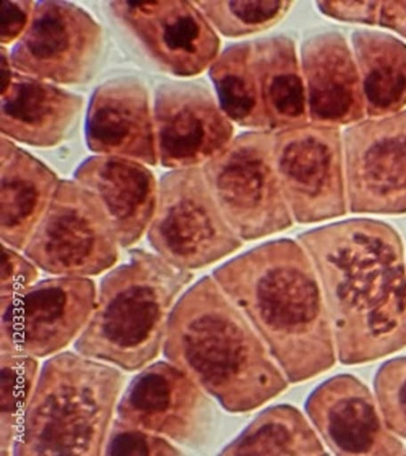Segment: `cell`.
I'll return each mask as SVG.
<instances>
[{
    "label": "cell",
    "mask_w": 406,
    "mask_h": 456,
    "mask_svg": "<svg viewBox=\"0 0 406 456\" xmlns=\"http://www.w3.org/2000/svg\"><path fill=\"white\" fill-rule=\"evenodd\" d=\"M37 280V266L31 260L20 256L17 248L2 246V276L0 292L2 297H10L28 289Z\"/></svg>",
    "instance_id": "obj_30"
},
{
    "label": "cell",
    "mask_w": 406,
    "mask_h": 456,
    "mask_svg": "<svg viewBox=\"0 0 406 456\" xmlns=\"http://www.w3.org/2000/svg\"><path fill=\"white\" fill-rule=\"evenodd\" d=\"M119 247L98 199L75 181H61L25 256L46 273L86 278L118 264Z\"/></svg>",
    "instance_id": "obj_8"
},
{
    "label": "cell",
    "mask_w": 406,
    "mask_h": 456,
    "mask_svg": "<svg viewBox=\"0 0 406 456\" xmlns=\"http://www.w3.org/2000/svg\"><path fill=\"white\" fill-rule=\"evenodd\" d=\"M104 455H181L163 436L140 429L124 420H114L104 444Z\"/></svg>",
    "instance_id": "obj_29"
},
{
    "label": "cell",
    "mask_w": 406,
    "mask_h": 456,
    "mask_svg": "<svg viewBox=\"0 0 406 456\" xmlns=\"http://www.w3.org/2000/svg\"><path fill=\"white\" fill-rule=\"evenodd\" d=\"M213 280L259 333L288 382L332 369L337 349L322 286L297 242L256 247L216 268Z\"/></svg>",
    "instance_id": "obj_2"
},
{
    "label": "cell",
    "mask_w": 406,
    "mask_h": 456,
    "mask_svg": "<svg viewBox=\"0 0 406 456\" xmlns=\"http://www.w3.org/2000/svg\"><path fill=\"white\" fill-rule=\"evenodd\" d=\"M85 137L88 148L100 156L157 165L155 118L145 85L122 77L98 86L86 112Z\"/></svg>",
    "instance_id": "obj_17"
},
{
    "label": "cell",
    "mask_w": 406,
    "mask_h": 456,
    "mask_svg": "<svg viewBox=\"0 0 406 456\" xmlns=\"http://www.w3.org/2000/svg\"><path fill=\"white\" fill-rule=\"evenodd\" d=\"M191 280V272L134 250L102 278L92 319L75 341L77 353L129 372L143 369L165 345L175 299Z\"/></svg>",
    "instance_id": "obj_4"
},
{
    "label": "cell",
    "mask_w": 406,
    "mask_h": 456,
    "mask_svg": "<svg viewBox=\"0 0 406 456\" xmlns=\"http://www.w3.org/2000/svg\"><path fill=\"white\" fill-rule=\"evenodd\" d=\"M273 145L270 132L240 134L222 155L203 165L213 199L240 240L267 238L293 224Z\"/></svg>",
    "instance_id": "obj_6"
},
{
    "label": "cell",
    "mask_w": 406,
    "mask_h": 456,
    "mask_svg": "<svg viewBox=\"0 0 406 456\" xmlns=\"http://www.w3.org/2000/svg\"><path fill=\"white\" fill-rule=\"evenodd\" d=\"M273 158L288 207L311 224L348 210L345 158L338 127L304 124L273 134Z\"/></svg>",
    "instance_id": "obj_10"
},
{
    "label": "cell",
    "mask_w": 406,
    "mask_h": 456,
    "mask_svg": "<svg viewBox=\"0 0 406 456\" xmlns=\"http://www.w3.org/2000/svg\"><path fill=\"white\" fill-rule=\"evenodd\" d=\"M305 411L337 455H405L368 387L351 375H337L319 385Z\"/></svg>",
    "instance_id": "obj_16"
},
{
    "label": "cell",
    "mask_w": 406,
    "mask_h": 456,
    "mask_svg": "<svg viewBox=\"0 0 406 456\" xmlns=\"http://www.w3.org/2000/svg\"><path fill=\"white\" fill-rule=\"evenodd\" d=\"M208 396L177 365L157 362L127 387L118 404V419L185 447H202L216 428V410Z\"/></svg>",
    "instance_id": "obj_13"
},
{
    "label": "cell",
    "mask_w": 406,
    "mask_h": 456,
    "mask_svg": "<svg viewBox=\"0 0 406 456\" xmlns=\"http://www.w3.org/2000/svg\"><path fill=\"white\" fill-rule=\"evenodd\" d=\"M96 299L94 284L82 276H57L2 297V353L29 357L56 354L82 335Z\"/></svg>",
    "instance_id": "obj_9"
},
{
    "label": "cell",
    "mask_w": 406,
    "mask_h": 456,
    "mask_svg": "<svg viewBox=\"0 0 406 456\" xmlns=\"http://www.w3.org/2000/svg\"><path fill=\"white\" fill-rule=\"evenodd\" d=\"M102 54V29L69 2H37L28 29L10 59L13 69L54 85L88 83Z\"/></svg>",
    "instance_id": "obj_11"
},
{
    "label": "cell",
    "mask_w": 406,
    "mask_h": 456,
    "mask_svg": "<svg viewBox=\"0 0 406 456\" xmlns=\"http://www.w3.org/2000/svg\"><path fill=\"white\" fill-rule=\"evenodd\" d=\"M74 177L102 203L120 247L139 242L158 203L157 179L147 166L119 156H93Z\"/></svg>",
    "instance_id": "obj_19"
},
{
    "label": "cell",
    "mask_w": 406,
    "mask_h": 456,
    "mask_svg": "<svg viewBox=\"0 0 406 456\" xmlns=\"http://www.w3.org/2000/svg\"><path fill=\"white\" fill-rule=\"evenodd\" d=\"M199 10L222 35L230 37H246L275 27L287 17L293 7L291 2H194Z\"/></svg>",
    "instance_id": "obj_27"
},
{
    "label": "cell",
    "mask_w": 406,
    "mask_h": 456,
    "mask_svg": "<svg viewBox=\"0 0 406 456\" xmlns=\"http://www.w3.org/2000/svg\"><path fill=\"white\" fill-rule=\"evenodd\" d=\"M110 7L166 72L194 77L218 57L220 37L194 2H112Z\"/></svg>",
    "instance_id": "obj_15"
},
{
    "label": "cell",
    "mask_w": 406,
    "mask_h": 456,
    "mask_svg": "<svg viewBox=\"0 0 406 456\" xmlns=\"http://www.w3.org/2000/svg\"><path fill=\"white\" fill-rule=\"evenodd\" d=\"M159 163L171 169L207 165L232 142L231 120L199 82H166L153 102Z\"/></svg>",
    "instance_id": "obj_14"
},
{
    "label": "cell",
    "mask_w": 406,
    "mask_h": 456,
    "mask_svg": "<svg viewBox=\"0 0 406 456\" xmlns=\"http://www.w3.org/2000/svg\"><path fill=\"white\" fill-rule=\"evenodd\" d=\"M374 390L388 429L406 438V357L388 361L378 369Z\"/></svg>",
    "instance_id": "obj_28"
},
{
    "label": "cell",
    "mask_w": 406,
    "mask_h": 456,
    "mask_svg": "<svg viewBox=\"0 0 406 456\" xmlns=\"http://www.w3.org/2000/svg\"><path fill=\"white\" fill-rule=\"evenodd\" d=\"M35 2L27 0H7L2 4V27H0V41L2 46L12 45L23 37L28 29L33 12H35Z\"/></svg>",
    "instance_id": "obj_31"
},
{
    "label": "cell",
    "mask_w": 406,
    "mask_h": 456,
    "mask_svg": "<svg viewBox=\"0 0 406 456\" xmlns=\"http://www.w3.org/2000/svg\"><path fill=\"white\" fill-rule=\"evenodd\" d=\"M378 25L406 37V2H382Z\"/></svg>",
    "instance_id": "obj_33"
},
{
    "label": "cell",
    "mask_w": 406,
    "mask_h": 456,
    "mask_svg": "<svg viewBox=\"0 0 406 456\" xmlns=\"http://www.w3.org/2000/svg\"><path fill=\"white\" fill-rule=\"evenodd\" d=\"M322 286L337 356L370 362L406 346V264L397 231L348 219L299 236Z\"/></svg>",
    "instance_id": "obj_1"
},
{
    "label": "cell",
    "mask_w": 406,
    "mask_h": 456,
    "mask_svg": "<svg viewBox=\"0 0 406 456\" xmlns=\"http://www.w3.org/2000/svg\"><path fill=\"white\" fill-rule=\"evenodd\" d=\"M163 351L230 412L256 410L287 390L267 345L212 276L179 297Z\"/></svg>",
    "instance_id": "obj_3"
},
{
    "label": "cell",
    "mask_w": 406,
    "mask_h": 456,
    "mask_svg": "<svg viewBox=\"0 0 406 456\" xmlns=\"http://www.w3.org/2000/svg\"><path fill=\"white\" fill-rule=\"evenodd\" d=\"M210 78L218 94V104L228 119L242 127L268 132L259 85L252 67L250 43L224 49L210 67Z\"/></svg>",
    "instance_id": "obj_25"
},
{
    "label": "cell",
    "mask_w": 406,
    "mask_h": 456,
    "mask_svg": "<svg viewBox=\"0 0 406 456\" xmlns=\"http://www.w3.org/2000/svg\"><path fill=\"white\" fill-rule=\"evenodd\" d=\"M37 357L17 356L2 353L0 380V447L2 455H10L19 436L23 418L37 388Z\"/></svg>",
    "instance_id": "obj_26"
},
{
    "label": "cell",
    "mask_w": 406,
    "mask_h": 456,
    "mask_svg": "<svg viewBox=\"0 0 406 456\" xmlns=\"http://www.w3.org/2000/svg\"><path fill=\"white\" fill-rule=\"evenodd\" d=\"M301 70L313 124L338 127L358 124L366 116L360 70L340 33L327 31L305 39Z\"/></svg>",
    "instance_id": "obj_18"
},
{
    "label": "cell",
    "mask_w": 406,
    "mask_h": 456,
    "mask_svg": "<svg viewBox=\"0 0 406 456\" xmlns=\"http://www.w3.org/2000/svg\"><path fill=\"white\" fill-rule=\"evenodd\" d=\"M82 108V96L15 72L2 94V137L39 148L59 145L74 132Z\"/></svg>",
    "instance_id": "obj_20"
},
{
    "label": "cell",
    "mask_w": 406,
    "mask_h": 456,
    "mask_svg": "<svg viewBox=\"0 0 406 456\" xmlns=\"http://www.w3.org/2000/svg\"><path fill=\"white\" fill-rule=\"evenodd\" d=\"M0 59H2V94L7 92L10 88V85L13 82V77H15V69L12 64V59H10L9 51L7 47L2 46L0 51Z\"/></svg>",
    "instance_id": "obj_34"
},
{
    "label": "cell",
    "mask_w": 406,
    "mask_h": 456,
    "mask_svg": "<svg viewBox=\"0 0 406 456\" xmlns=\"http://www.w3.org/2000/svg\"><path fill=\"white\" fill-rule=\"evenodd\" d=\"M124 375L92 357L62 353L47 361L12 453L102 455Z\"/></svg>",
    "instance_id": "obj_5"
},
{
    "label": "cell",
    "mask_w": 406,
    "mask_h": 456,
    "mask_svg": "<svg viewBox=\"0 0 406 456\" xmlns=\"http://www.w3.org/2000/svg\"><path fill=\"white\" fill-rule=\"evenodd\" d=\"M148 240L167 264L187 272L215 264L242 246L200 167L173 169L163 175Z\"/></svg>",
    "instance_id": "obj_7"
},
{
    "label": "cell",
    "mask_w": 406,
    "mask_h": 456,
    "mask_svg": "<svg viewBox=\"0 0 406 456\" xmlns=\"http://www.w3.org/2000/svg\"><path fill=\"white\" fill-rule=\"evenodd\" d=\"M366 114L372 119L398 114L406 106V46L390 35L353 33Z\"/></svg>",
    "instance_id": "obj_23"
},
{
    "label": "cell",
    "mask_w": 406,
    "mask_h": 456,
    "mask_svg": "<svg viewBox=\"0 0 406 456\" xmlns=\"http://www.w3.org/2000/svg\"><path fill=\"white\" fill-rule=\"evenodd\" d=\"M250 55L268 130L278 132L307 124L304 78L295 41L287 37L257 39L250 43Z\"/></svg>",
    "instance_id": "obj_22"
},
{
    "label": "cell",
    "mask_w": 406,
    "mask_h": 456,
    "mask_svg": "<svg viewBox=\"0 0 406 456\" xmlns=\"http://www.w3.org/2000/svg\"><path fill=\"white\" fill-rule=\"evenodd\" d=\"M319 10L330 19L346 23L378 25L382 2H319Z\"/></svg>",
    "instance_id": "obj_32"
},
{
    "label": "cell",
    "mask_w": 406,
    "mask_h": 456,
    "mask_svg": "<svg viewBox=\"0 0 406 456\" xmlns=\"http://www.w3.org/2000/svg\"><path fill=\"white\" fill-rule=\"evenodd\" d=\"M343 158L351 213H406V110L350 126Z\"/></svg>",
    "instance_id": "obj_12"
},
{
    "label": "cell",
    "mask_w": 406,
    "mask_h": 456,
    "mask_svg": "<svg viewBox=\"0 0 406 456\" xmlns=\"http://www.w3.org/2000/svg\"><path fill=\"white\" fill-rule=\"evenodd\" d=\"M222 455H327L311 424L293 406L280 404L260 412Z\"/></svg>",
    "instance_id": "obj_24"
},
{
    "label": "cell",
    "mask_w": 406,
    "mask_h": 456,
    "mask_svg": "<svg viewBox=\"0 0 406 456\" xmlns=\"http://www.w3.org/2000/svg\"><path fill=\"white\" fill-rule=\"evenodd\" d=\"M2 242L25 250L59 187V177L9 138L0 142Z\"/></svg>",
    "instance_id": "obj_21"
}]
</instances>
